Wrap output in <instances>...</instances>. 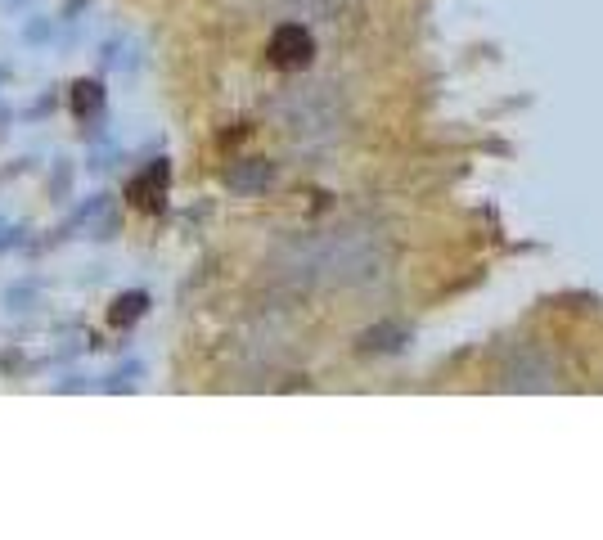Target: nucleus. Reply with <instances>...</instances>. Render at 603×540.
Returning a JSON list of instances; mask_svg holds the SVG:
<instances>
[{
  "label": "nucleus",
  "instance_id": "4",
  "mask_svg": "<svg viewBox=\"0 0 603 540\" xmlns=\"http://www.w3.org/2000/svg\"><path fill=\"white\" fill-rule=\"evenodd\" d=\"M144 311H149V293H140V288H126V293H117L113 302H108V329H131L135 320H144Z\"/></svg>",
  "mask_w": 603,
  "mask_h": 540
},
{
  "label": "nucleus",
  "instance_id": "1",
  "mask_svg": "<svg viewBox=\"0 0 603 540\" xmlns=\"http://www.w3.org/2000/svg\"><path fill=\"white\" fill-rule=\"evenodd\" d=\"M311 54H315V41H311V32H306L302 23L275 27V32H270V41H266V59L275 63V68H284V72L306 68V63H311Z\"/></svg>",
  "mask_w": 603,
  "mask_h": 540
},
{
  "label": "nucleus",
  "instance_id": "5",
  "mask_svg": "<svg viewBox=\"0 0 603 540\" xmlns=\"http://www.w3.org/2000/svg\"><path fill=\"white\" fill-rule=\"evenodd\" d=\"M230 189H261L270 180V167L266 162H252V167H243V171H230Z\"/></svg>",
  "mask_w": 603,
  "mask_h": 540
},
{
  "label": "nucleus",
  "instance_id": "8",
  "mask_svg": "<svg viewBox=\"0 0 603 540\" xmlns=\"http://www.w3.org/2000/svg\"><path fill=\"white\" fill-rule=\"evenodd\" d=\"M81 5H86V0H63V18H72V14H81Z\"/></svg>",
  "mask_w": 603,
  "mask_h": 540
},
{
  "label": "nucleus",
  "instance_id": "2",
  "mask_svg": "<svg viewBox=\"0 0 603 540\" xmlns=\"http://www.w3.org/2000/svg\"><path fill=\"white\" fill-rule=\"evenodd\" d=\"M167 180H171L167 162H162V158L149 162L140 176H131V185H126V203L140 207V212H158L162 198H167Z\"/></svg>",
  "mask_w": 603,
  "mask_h": 540
},
{
  "label": "nucleus",
  "instance_id": "3",
  "mask_svg": "<svg viewBox=\"0 0 603 540\" xmlns=\"http://www.w3.org/2000/svg\"><path fill=\"white\" fill-rule=\"evenodd\" d=\"M104 81L99 77H77L68 86V113L72 117H81V122H90V117H99L104 113Z\"/></svg>",
  "mask_w": 603,
  "mask_h": 540
},
{
  "label": "nucleus",
  "instance_id": "9",
  "mask_svg": "<svg viewBox=\"0 0 603 540\" xmlns=\"http://www.w3.org/2000/svg\"><path fill=\"white\" fill-rule=\"evenodd\" d=\"M5 81H9V63H0V86H5Z\"/></svg>",
  "mask_w": 603,
  "mask_h": 540
},
{
  "label": "nucleus",
  "instance_id": "7",
  "mask_svg": "<svg viewBox=\"0 0 603 540\" xmlns=\"http://www.w3.org/2000/svg\"><path fill=\"white\" fill-rule=\"evenodd\" d=\"M23 41H27V45H36V41H50V23H45V18H32V23L23 27Z\"/></svg>",
  "mask_w": 603,
  "mask_h": 540
},
{
  "label": "nucleus",
  "instance_id": "6",
  "mask_svg": "<svg viewBox=\"0 0 603 540\" xmlns=\"http://www.w3.org/2000/svg\"><path fill=\"white\" fill-rule=\"evenodd\" d=\"M135 374H140V360H126L122 369H113V374L104 378V387H108V392H131V387H135Z\"/></svg>",
  "mask_w": 603,
  "mask_h": 540
}]
</instances>
